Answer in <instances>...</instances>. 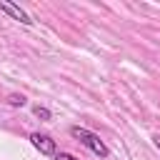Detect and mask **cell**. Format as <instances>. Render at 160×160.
Returning <instances> with one entry per match:
<instances>
[{
    "label": "cell",
    "instance_id": "cell-1",
    "mask_svg": "<svg viewBox=\"0 0 160 160\" xmlns=\"http://www.w3.org/2000/svg\"><path fill=\"white\" fill-rule=\"evenodd\" d=\"M70 135L80 142V145H85L90 152H95L98 158H108L110 155V150H108V145L100 140V135H95L92 130H88V128H80V125H72L70 128Z\"/></svg>",
    "mask_w": 160,
    "mask_h": 160
},
{
    "label": "cell",
    "instance_id": "cell-2",
    "mask_svg": "<svg viewBox=\"0 0 160 160\" xmlns=\"http://www.w3.org/2000/svg\"><path fill=\"white\" fill-rule=\"evenodd\" d=\"M30 142H32V148H35L40 155H45V158H55V152H58L55 140H52L50 135H45V132H30Z\"/></svg>",
    "mask_w": 160,
    "mask_h": 160
},
{
    "label": "cell",
    "instance_id": "cell-3",
    "mask_svg": "<svg viewBox=\"0 0 160 160\" xmlns=\"http://www.w3.org/2000/svg\"><path fill=\"white\" fill-rule=\"evenodd\" d=\"M0 12L10 15L12 20H18V22H22V25H32V18H30L20 5H15V2H10V0H0Z\"/></svg>",
    "mask_w": 160,
    "mask_h": 160
},
{
    "label": "cell",
    "instance_id": "cell-4",
    "mask_svg": "<svg viewBox=\"0 0 160 160\" xmlns=\"http://www.w3.org/2000/svg\"><path fill=\"white\" fill-rule=\"evenodd\" d=\"M8 102H10L12 108H22L28 100H25V95H20V92H10V95H8Z\"/></svg>",
    "mask_w": 160,
    "mask_h": 160
},
{
    "label": "cell",
    "instance_id": "cell-5",
    "mask_svg": "<svg viewBox=\"0 0 160 160\" xmlns=\"http://www.w3.org/2000/svg\"><path fill=\"white\" fill-rule=\"evenodd\" d=\"M32 115L40 118V120H50V118H52V112H50L48 108H42V105H35V108H32Z\"/></svg>",
    "mask_w": 160,
    "mask_h": 160
},
{
    "label": "cell",
    "instance_id": "cell-6",
    "mask_svg": "<svg viewBox=\"0 0 160 160\" xmlns=\"http://www.w3.org/2000/svg\"><path fill=\"white\" fill-rule=\"evenodd\" d=\"M55 160H80V158H75L72 152H55Z\"/></svg>",
    "mask_w": 160,
    "mask_h": 160
},
{
    "label": "cell",
    "instance_id": "cell-7",
    "mask_svg": "<svg viewBox=\"0 0 160 160\" xmlns=\"http://www.w3.org/2000/svg\"><path fill=\"white\" fill-rule=\"evenodd\" d=\"M152 145H155V148L160 150V135H155V138H152Z\"/></svg>",
    "mask_w": 160,
    "mask_h": 160
}]
</instances>
